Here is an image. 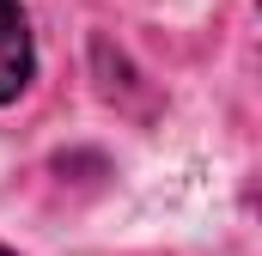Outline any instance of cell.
<instances>
[{"label":"cell","instance_id":"6da1fadb","mask_svg":"<svg viewBox=\"0 0 262 256\" xmlns=\"http://www.w3.org/2000/svg\"><path fill=\"white\" fill-rule=\"evenodd\" d=\"M31 18H25V6L18 0H0V104H12L25 86H31Z\"/></svg>","mask_w":262,"mask_h":256}]
</instances>
